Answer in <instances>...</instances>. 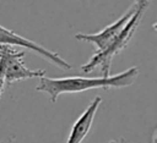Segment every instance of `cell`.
<instances>
[{
    "mask_svg": "<svg viewBox=\"0 0 157 143\" xmlns=\"http://www.w3.org/2000/svg\"><path fill=\"white\" fill-rule=\"evenodd\" d=\"M139 76V67L132 66L123 72L99 76V77H82V76H69V77H42L39 79L36 90L43 92L48 95L52 103H55L61 94L81 93L91 89H109V88H125L131 86Z\"/></svg>",
    "mask_w": 157,
    "mask_h": 143,
    "instance_id": "cell-1",
    "label": "cell"
},
{
    "mask_svg": "<svg viewBox=\"0 0 157 143\" xmlns=\"http://www.w3.org/2000/svg\"><path fill=\"white\" fill-rule=\"evenodd\" d=\"M101 103H102V98L98 95L88 104V106L85 109V111L74 122V125L70 130L69 137L66 139V143H82V141L87 137V134L92 127L93 120L96 117V114L99 109Z\"/></svg>",
    "mask_w": 157,
    "mask_h": 143,
    "instance_id": "cell-6",
    "label": "cell"
},
{
    "mask_svg": "<svg viewBox=\"0 0 157 143\" xmlns=\"http://www.w3.org/2000/svg\"><path fill=\"white\" fill-rule=\"evenodd\" d=\"M152 143H157V131L155 132V134L152 137Z\"/></svg>",
    "mask_w": 157,
    "mask_h": 143,
    "instance_id": "cell-8",
    "label": "cell"
},
{
    "mask_svg": "<svg viewBox=\"0 0 157 143\" xmlns=\"http://www.w3.org/2000/svg\"><path fill=\"white\" fill-rule=\"evenodd\" d=\"M0 45H10V46H16V48H22V49H27L29 51H33L34 54L39 55L42 59L47 60L48 62H50L52 65L61 68V70H71V64H69L65 59H63L58 53L52 51L47 48H44L43 45L26 38L22 37L17 33H15L11 29H7L6 27L0 24Z\"/></svg>",
    "mask_w": 157,
    "mask_h": 143,
    "instance_id": "cell-4",
    "label": "cell"
},
{
    "mask_svg": "<svg viewBox=\"0 0 157 143\" xmlns=\"http://www.w3.org/2000/svg\"><path fill=\"white\" fill-rule=\"evenodd\" d=\"M6 87H7V84H6V76H5V60L0 55V99H1Z\"/></svg>",
    "mask_w": 157,
    "mask_h": 143,
    "instance_id": "cell-7",
    "label": "cell"
},
{
    "mask_svg": "<svg viewBox=\"0 0 157 143\" xmlns=\"http://www.w3.org/2000/svg\"><path fill=\"white\" fill-rule=\"evenodd\" d=\"M25 50H18L16 49V46L0 45V55L5 60V76L7 86L17 81L28 78H42L45 76L44 70H32L25 65Z\"/></svg>",
    "mask_w": 157,
    "mask_h": 143,
    "instance_id": "cell-5",
    "label": "cell"
},
{
    "mask_svg": "<svg viewBox=\"0 0 157 143\" xmlns=\"http://www.w3.org/2000/svg\"><path fill=\"white\" fill-rule=\"evenodd\" d=\"M150 2H151V0H137V4H139L137 10L134 13V16L130 18V21L128 22L125 28L123 29V32L119 34V37L104 51L94 53L91 56V59L81 66L82 72L90 73L93 70H96L97 67H99L102 76H110V65H112L114 56L118 55L119 53H121L128 46L130 40L132 39V37H134L136 29L139 28L141 20H142Z\"/></svg>",
    "mask_w": 157,
    "mask_h": 143,
    "instance_id": "cell-2",
    "label": "cell"
},
{
    "mask_svg": "<svg viewBox=\"0 0 157 143\" xmlns=\"http://www.w3.org/2000/svg\"><path fill=\"white\" fill-rule=\"evenodd\" d=\"M137 6H139L137 0H135L134 4L118 20H115L113 23L105 26L99 32H97V33H77V34H75V38L81 42H87V43L93 44L96 48L94 53L104 51L123 32V29L125 28V26L128 24L130 18L136 12Z\"/></svg>",
    "mask_w": 157,
    "mask_h": 143,
    "instance_id": "cell-3",
    "label": "cell"
}]
</instances>
